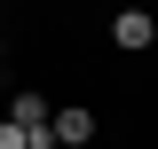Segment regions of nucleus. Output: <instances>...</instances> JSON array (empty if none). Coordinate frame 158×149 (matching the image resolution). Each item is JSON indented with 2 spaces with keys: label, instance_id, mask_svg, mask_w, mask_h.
Masks as SVG:
<instances>
[{
  "label": "nucleus",
  "instance_id": "obj_2",
  "mask_svg": "<svg viewBox=\"0 0 158 149\" xmlns=\"http://www.w3.org/2000/svg\"><path fill=\"white\" fill-rule=\"evenodd\" d=\"M87 141H95V110H79V102L56 110V149H87Z\"/></svg>",
  "mask_w": 158,
  "mask_h": 149
},
{
  "label": "nucleus",
  "instance_id": "obj_3",
  "mask_svg": "<svg viewBox=\"0 0 158 149\" xmlns=\"http://www.w3.org/2000/svg\"><path fill=\"white\" fill-rule=\"evenodd\" d=\"M150 47H158V39H150Z\"/></svg>",
  "mask_w": 158,
  "mask_h": 149
},
{
  "label": "nucleus",
  "instance_id": "obj_1",
  "mask_svg": "<svg viewBox=\"0 0 158 149\" xmlns=\"http://www.w3.org/2000/svg\"><path fill=\"white\" fill-rule=\"evenodd\" d=\"M150 39H158V16H142V8L111 16V47H150Z\"/></svg>",
  "mask_w": 158,
  "mask_h": 149
}]
</instances>
